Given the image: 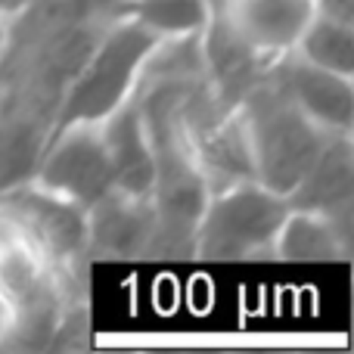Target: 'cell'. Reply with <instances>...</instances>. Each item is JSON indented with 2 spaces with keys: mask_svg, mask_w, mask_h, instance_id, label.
I'll return each mask as SVG.
<instances>
[{
  "mask_svg": "<svg viewBox=\"0 0 354 354\" xmlns=\"http://www.w3.org/2000/svg\"><path fill=\"white\" fill-rule=\"evenodd\" d=\"M68 280L0 221V314L6 345L47 348L66 324Z\"/></svg>",
  "mask_w": 354,
  "mask_h": 354,
  "instance_id": "3957f363",
  "label": "cell"
},
{
  "mask_svg": "<svg viewBox=\"0 0 354 354\" xmlns=\"http://www.w3.org/2000/svg\"><path fill=\"white\" fill-rule=\"evenodd\" d=\"M354 149L351 137H330L299 187L286 196L289 208L317 212L333 218L339 227L351 230L354 208Z\"/></svg>",
  "mask_w": 354,
  "mask_h": 354,
  "instance_id": "30bf717a",
  "label": "cell"
},
{
  "mask_svg": "<svg viewBox=\"0 0 354 354\" xmlns=\"http://www.w3.org/2000/svg\"><path fill=\"white\" fill-rule=\"evenodd\" d=\"M252 156V174L261 187L289 196L308 174L333 134L320 131L274 81L264 78L236 103Z\"/></svg>",
  "mask_w": 354,
  "mask_h": 354,
  "instance_id": "7a4b0ae2",
  "label": "cell"
},
{
  "mask_svg": "<svg viewBox=\"0 0 354 354\" xmlns=\"http://www.w3.org/2000/svg\"><path fill=\"white\" fill-rule=\"evenodd\" d=\"M0 93H3V84H0Z\"/></svg>",
  "mask_w": 354,
  "mask_h": 354,
  "instance_id": "d6986e66",
  "label": "cell"
},
{
  "mask_svg": "<svg viewBox=\"0 0 354 354\" xmlns=\"http://www.w3.org/2000/svg\"><path fill=\"white\" fill-rule=\"evenodd\" d=\"M292 53L326 72L354 78V22L317 12L301 31Z\"/></svg>",
  "mask_w": 354,
  "mask_h": 354,
  "instance_id": "9a60e30c",
  "label": "cell"
},
{
  "mask_svg": "<svg viewBox=\"0 0 354 354\" xmlns=\"http://www.w3.org/2000/svg\"><path fill=\"white\" fill-rule=\"evenodd\" d=\"M268 78L317 124L333 137H351L354 128V87L351 78L326 72L320 66L286 53L270 62Z\"/></svg>",
  "mask_w": 354,
  "mask_h": 354,
  "instance_id": "ba28073f",
  "label": "cell"
},
{
  "mask_svg": "<svg viewBox=\"0 0 354 354\" xmlns=\"http://www.w3.org/2000/svg\"><path fill=\"white\" fill-rule=\"evenodd\" d=\"M122 16L134 19L159 41L196 37L212 25L214 0H128Z\"/></svg>",
  "mask_w": 354,
  "mask_h": 354,
  "instance_id": "5bb4252c",
  "label": "cell"
},
{
  "mask_svg": "<svg viewBox=\"0 0 354 354\" xmlns=\"http://www.w3.org/2000/svg\"><path fill=\"white\" fill-rule=\"evenodd\" d=\"M351 252V230L317 212L289 208L274 243L280 261H345Z\"/></svg>",
  "mask_w": 354,
  "mask_h": 354,
  "instance_id": "4fadbf2b",
  "label": "cell"
},
{
  "mask_svg": "<svg viewBox=\"0 0 354 354\" xmlns=\"http://www.w3.org/2000/svg\"><path fill=\"white\" fill-rule=\"evenodd\" d=\"M37 0H0V25H6L10 28L12 22H16L19 16H25V12L35 6Z\"/></svg>",
  "mask_w": 354,
  "mask_h": 354,
  "instance_id": "2e32d148",
  "label": "cell"
},
{
  "mask_svg": "<svg viewBox=\"0 0 354 354\" xmlns=\"http://www.w3.org/2000/svg\"><path fill=\"white\" fill-rule=\"evenodd\" d=\"M289 214V199L258 180H239L208 193L196 227L193 258L252 261L274 258V243Z\"/></svg>",
  "mask_w": 354,
  "mask_h": 354,
  "instance_id": "277c9868",
  "label": "cell"
},
{
  "mask_svg": "<svg viewBox=\"0 0 354 354\" xmlns=\"http://www.w3.org/2000/svg\"><path fill=\"white\" fill-rule=\"evenodd\" d=\"M100 128H103V143H106V156H109L115 189L137 196V199H149L156 159H153V143H149L137 97H131L122 109L112 112Z\"/></svg>",
  "mask_w": 354,
  "mask_h": 354,
  "instance_id": "8fae6325",
  "label": "cell"
},
{
  "mask_svg": "<svg viewBox=\"0 0 354 354\" xmlns=\"http://www.w3.org/2000/svg\"><path fill=\"white\" fill-rule=\"evenodd\" d=\"M0 221L37 249L66 280L87 255V208L44 189L37 180L0 193Z\"/></svg>",
  "mask_w": 354,
  "mask_h": 354,
  "instance_id": "5b68a950",
  "label": "cell"
},
{
  "mask_svg": "<svg viewBox=\"0 0 354 354\" xmlns=\"http://www.w3.org/2000/svg\"><path fill=\"white\" fill-rule=\"evenodd\" d=\"M153 245V205L128 193H106L87 208V255L147 258Z\"/></svg>",
  "mask_w": 354,
  "mask_h": 354,
  "instance_id": "9c48e42d",
  "label": "cell"
},
{
  "mask_svg": "<svg viewBox=\"0 0 354 354\" xmlns=\"http://www.w3.org/2000/svg\"><path fill=\"white\" fill-rule=\"evenodd\" d=\"M50 124V112L0 93V193L35 177Z\"/></svg>",
  "mask_w": 354,
  "mask_h": 354,
  "instance_id": "7c38bea8",
  "label": "cell"
},
{
  "mask_svg": "<svg viewBox=\"0 0 354 354\" xmlns=\"http://www.w3.org/2000/svg\"><path fill=\"white\" fill-rule=\"evenodd\" d=\"M159 37L137 25L134 19L118 16L103 35L93 37L84 59L68 75L53 112L50 134L72 124H103L137 93L143 66L156 50Z\"/></svg>",
  "mask_w": 354,
  "mask_h": 354,
  "instance_id": "6da1fadb",
  "label": "cell"
},
{
  "mask_svg": "<svg viewBox=\"0 0 354 354\" xmlns=\"http://www.w3.org/2000/svg\"><path fill=\"white\" fill-rule=\"evenodd\" d=\"M31 180L81 208H91L106 193H112L115 183H112L103 128L100 124H72V128L50 134Z\"/></svg>",
  "mask_w": 354,
  "mask_h": 354,
  "instance_id": "8992f818",
  "label": "cell"
},
{
  "mask_svg": "<svg viewBox=\"0 0 354 354\" xmlns=\"http://www.w3.org/2000/svg\"><path fill=\"white\" fill-rule=\"evenodd\" d=\"M218 19L264 62L292 53L317 16L314 0H214Z\"/></svg>",
  "mask_w": 354,
  "mask_h": 354,
  "instance_id": "52a82bcc",
  "label": "cell"
},
{
  "mask_svg": "<svg viewBox=\"0 0 354 354\" xmlns=\"http://www.w3.org/2000/svg\"><path fill=\"white\" fill-rule=\"evenodd\" d=\"M314 3H317V12L354 22V0H314Z\"/></svg>",
  "mask_w": 354,
  "mask_h": 354,
  "instance_id": "e0dca14e",
  "label": "cell"
},
{
  "mask_svg": "<svg viewBox=\"0 0 354 354\" xmlns=\"http://www.w3.org/2000/svg\"><path fill=\"white\" fill-rule=\"evenodd\" d=\"M3 41H6V25H0V50H3Z\"/></svg>",
  "mask_w": 354,
  "mask_h": 354,
  "instance_id": "ac0fdd59",
  "label": "cell"
}]
</instances>
